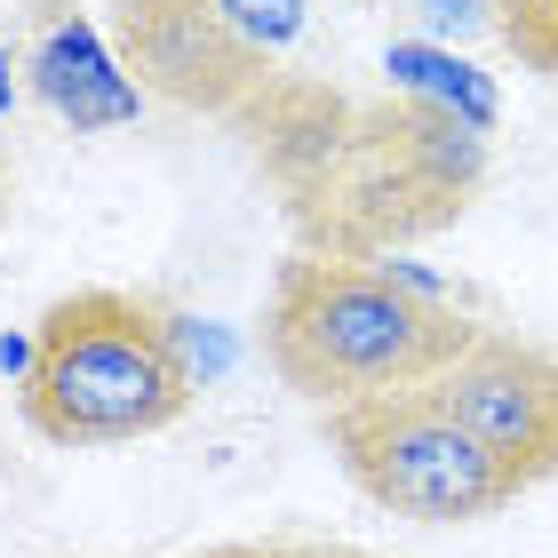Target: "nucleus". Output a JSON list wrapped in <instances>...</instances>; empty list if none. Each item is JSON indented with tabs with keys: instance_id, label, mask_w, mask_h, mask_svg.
Segmentation results:
<instances>
[{
	"instance_id": "obj_1",
	"label": "nucleus",
	"mask_w": 558,
	"mask_h": 558,
	"mask_svg": "<svg viewBox=\"0 0 558 558\" xmlns=\"http://www.w3.org/2000/svg\"><path fill=\"white\" fill-rule=\"evenodd\" d=\"M478 343V319L408 264H351L295 247L264 295V367L312 408L360 391H415Z\"/></svg>"
},
{
	"instance_id": "obj_2",
	"label": "nucleus",
	"mask_w": 558,
	"mask_h": 558,
	"mask_svg": "<svg viewBox=\"0 0 558 558\" xmlns=\"http://www.w3.org/2000/svg\"><path fill=\"white\" fill-rule=\"evenodd\" d=\"M487 184V136L423 96H351L312 192L288 208L295 247L391 264L399 247L447 232Z\"/></svg>"
},
{
	"instance_id": "obj_3",
	"label": "nucleus",
	"mask_w": 558,
	"mask_h": 558,
	"mask_svg": "<svg viewBox=\"0 0 558 558\" xmlns=\"http://www.w3.org/2000/svg\"><path fill=\"white\" fill-rule=\"evenodd\" d=\"M192 408V367L151 295L72 288L40 312L16 375V415L48 447H129Z\"/></svg>"
},
{
	"instance_id": "obj_4",
	"label": "nucleus",
	"mask_w": 558,
	"mask_h": 558,
	"mask_svg": "<svg viewBox=\"0 0 558 558\" xmlns=\"http://www.w3.org/2000/svg\"><path fill=\"white\" fill-rule=\"evenodd\" d=\"M319 439L375 511L415 519V526H478V519H495V511L519 502V487L487 463V447L439 408L430 384L336 399V408H319Z\"/></svg>"
},
{
	"instance_id": "obj_5",
	"label": "nucleus",
	"mask_w": 558,
	"mask_h": 558,
	"mask_svg": "<svg viewBox=\"0 0 558 558\" xmlns=\"http://www.w3.org/2000/svg\"><path fill=\"white\" fill-rule=\"evenodd\" d=\"M105 24H112V57L136 72V88L168 96L175 112L223 120V129L279 72L271 48L232 33L208 0H112Z\"/></svg>"
},
{
	"instance_id": "obj_6",
	"label": "nucleus",
	"mask_w": 558,
	"mask_h": 558,
	"mask_svg": "<svg viewBox=\"0 0 558 558\" xmlns=\"http://www.w3.org/2000/svg\"><path fill=\"white\" fill-rule=\"evenodd\" d=\"M430 391L487 447V463L519 495L558 471V351L526 343V336H502V327H478V343Z\"/></svg>"
},
{
	"instance_id": "obj_7",
	"label": "nucleus",
	"mask_w": 558,
	"mask_h": 558,
	"mask_svg": "<svg viewBox=\"0 0 558 558\" xmlns=\"http://www.w3.org/2000/svg\"><path fill=\"white\" fill-rule=\"evenodd\" d=\"M384 64H391V88H399V96H423V105H439V112H454V120H471L478 136L495 129V88L478 81L471 64H454L447 48H430V40H399Z\"/></svg>"
},
{
	"instance_id": "obj_8",
	"label": "nucleus",
	"mask_w": 558,
	"mask_h": 558,
	"mask_svg": "<svg viewBox=\"0 0 558 558\" xmlns=\"http://www.w3.org/2000/svg\"><path fill=\"white\" fill-rule=\"evenodd\" d=\"M40 24H48V40H40V88H48V105L72 112V120H88L81 88H96L112 112H129V88H120L105 72V57L81 40V24H72V40H64V0H40Z\"/></svg>"
},
{
	"instance_id": "obj_9",
	"label": "nucleus",
	"mask_w": 558,
	"mask_h": 558,
	"mask_svg": "<svg viewBox=\"0 0 558 558\" xmlns=\"http://www.w3.org/2000/svg\"><path fill=\"white\" fill-rule=\"evenodd\" d=\"M526 72H543L558 88V0H502V33H495Z\"/></svg>"
},
{
	"instance_id": "obj_10",
	"label": "nucleus",
	"mask_w": 558,
	"mask_h": 558,
	"mask_svg": "<svg viewBox=\"0 0 558 558\" xmlns=\"http://www.w3.org/2000/svg\"><path fill=\"white\" fill-rule=\"evenodd\" d=\"M415 16V33L430 48H463V40H495L502 33V0H399Z\"/></svg>"
},
{
	"instance_id": "obj_11",
	"label": "nucleus",
	"mask_w": 558,
	"mask_h": 558,
	"mask_svg": "<svg viewBox=\"0 0 558 558\" xmlns=\"http://www.w3.org/2000/svg\"><path fill=\"white\" fill-rule=\"evenodd\" d=\"M208 9L232 24V33H247L256 48H271V57L303 33V0H208Z\"/></svg>"
},
{
	"instance_id": "obj_12",
	"label": "nucleus",
	"mask_w": 558,
	"mask_h": 558,
	"mask_svg": "<svg viewBox=\"0 0 558 558\" xmlns=\"http://www.w3.org/2000/svg\"><path fill=\"white\" fill-rule=\"evenodd\" d=\"M192 558H319V543H208Z\"/></svg>"
},
{
	"instance_id": "obj_13",
	"label": "nucleus",
	"mask_w": 558,
	"mask_h": 558,
	"mask_svg": "<svg viewBox=\"0 0 558 558\" xmlns=\"http://www.w3.org/2000/svg\"><path fill=\"white\" fill-rule=\"evenodd\" d=\"M319 558H384V550H351V543H319Z\"/></svg>"
},
{
	"instance_id": "obj_14",
	"label": "nucleus",
	"mask_w": 558,
	"mask_h": 558,
	"mask_svg": "<svg viewBox=\"0 0 558 558\" xmlns=\"http://www.w3.org/2000/svg\"><path fill=\"white\" fill-rule=\"evenodd\" d=\"M0 208H9V160H0Z\"/></svg>"
}]
</instances>
